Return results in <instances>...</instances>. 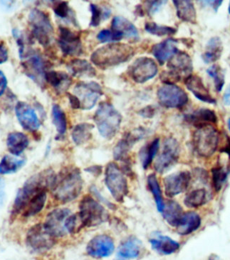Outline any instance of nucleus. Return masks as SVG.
<instances>
[{"mask_svg":"<svg viewBox=\"0 0 230 260\" xmlns=\"http://www.w3.org/2000/svg\"><path fill=\"white\" fill-rule=\"evenodd\" d=\"M159 72L156 61L151 58H138L130 65L128 73L136 83L143 84L156 76Z\"/></svg>","mask_w":230,"mask_h":260,"instance_id":"obj_13","label":"nucleus"},{"mask_svg":"<svg viewBox=\"0 0 230 260\" xmlns=\"http://www.w3.org/2000/svg\"><path fill=\"white\" fill-rule=\"evenodd\" d=\"M8 87V79L3 72L0 70V96L4 94Z\"/></svg>","mask_w":230,"mask_h":260,"instance_id":"obj_55","label":"nucleus"},{"mask_svg":"<svg viewBox=\"0 0 230 260\" xmlns=\"http://www.w3.org/2000/svg\"><path fill=\"white\" fill-rule=\"evenodd\" d=\"M79 215L84 226L92 228L106 222L109 215L100 203L91 196H85L80 203Z\"/></svg>","mask_w":230,"mask_h":260,"instance_id":"obj_8","label":"nucleus"},{"mask_svg":"<svg viewBox=\"0 0 230 260\" xmlns=\"http://www.w3.org/2000/svg\"><path fill=\"white\" fill-rule=\"evenodd\" d=\"M191 175L189 172L182 171L168 175L163 180L165 194L170 198L184 192L190 183Z\"/></svg>","mask_w":230,"mask_h":260,"instance_id":"obj_19","label":"nucleus"},{"mask_svg":"<svg viewBox=\"0 0 230 260\" xmlns=\"http://www.w3.org/2000/svg\"><path fill=\"white\" fill-rule=\"evenodd\" d=\"M52 122L55 126L58 136L60 138L66 134L67 129V119L64 110L59 105L54 104L52 110Z\"/></svg>","mask_w":230,"mask_h":260,"instance_id":"obj_38","label":"nucleus"},{"mask_svg":"<svg viewBox=\"0 0 230 260\" xmlns=\"http://www.w3.org/2000/svg\"><path fill=\"white\" fill-rule=\"evenodd\" d=\"M170 71L173 72L180 79L187 78L192 75L193 61L189 54L182 51H178L167 64Z\"/></svg>","mask_w":230,"mask_h":260,"instance_id":"obj_21","label":"nucleus"},{"mask_svg":"<svg viewBox=\"0 0 230 260\" xmlns=\"http://www.w3.org/2000/svg\"><path fill=\"white\" fill-rule=\"evenodd\" d=\"M147 134V130L142 127L137 128L126 133L114 147V159L123 161L128 160V155L133 146L136 145V142L145 138Z\"/></svg>","mask_w":230,"mask_h":260,"instance_id":"obj_17","label":"nucleus"},{"mask_svg":"<svg viewBox=\"0 0 230 260\" xmlns=\"http://www.w3.org/2000/svg\"><path fill=\"white\" fill-rule=\"evenodd\" d=\"M24 159L5 155L0 161V175H10L19 171L25 165Z\"/></svg>","mask_w":230,"mask_h":260,"instance_id":"obj_39","label":"nucleus"},{"mask_svg":"<svg viewBox=\"0 0 230 260\" xmlns=\"http://www.w3.org/2000/svg\"><path fill=\"white\" fill-rule=\"evenodd\" d=\"M105 184L113 199L123 203L129 192L128 181L122 170L116 162L107 165L105 170Z\"/></svg>","mask_w":230,"mask_h":260,"instance_id":"obj_7","label":"nucleus"},{"mask_svg":"<svg viewBox=\"0 0 230 260\" xmlns=\"http://www.w3.org/2000/svg\"><path fill=\"white\" fill-rule=\"evenodd\" d=\"M9 58L8 50L4 44L0 43V64L8 61Z\"/></svg>","mask_w":230,"mask_h":260,"instance_id":"obj_54","label":"nucleus"},{"mask_svg":"<svg viewBox=\"0 0 230 260\" xmlns=\"http://www.w3.org/2000/svg\"><path fill=\"white\" fill-rule=\"evenodd\" d=\"M147 186H148L149 190L152 193L154 200L157 206L158 210L161 213H162L164 210L165 203L163 201L162 196V191H161V186H160L159 180L155 174H150L147 179Z\"/></svg>","mask_w":230,"mask_h":260,"instance_id":"obj_40","label":"nucleus"},{"mask_svg":"<svg viewBox=\"0 0 230 260\" xmlns=\"http://www.w3.org/2000/svg\"><path fill=\"white\" fill-rule=\"evenodd\" d=\"M31 35L43 47H48L54 39V28L48 15L38 9L31 10L29 15Z\"/></svg>","mask_w":230,"mask_h":260,"instance_id":"obj_6","label":"nucleus"},{"mask_svg":"<svg viewBox=\"0 0 230 260\" xmlns=\"http://www.w3.org/2000/svg\"><path fill=\"white\" fill-rule=\"evenodd\" d=\"M228 12H229V15H230V3L229 5V8H228Z\"/></svg>","mask_w":230,"mask_h":260,"instance_id":"obj_64","label":"nucleus"},{"mask_svg":"<svg viewBox=\"0 0 230 260\" xmlns=\"http://www.w3.org/2000/svg\"><path fill=\"white\" fill-rule=\"evenodd\" d=\"M185 119L186 122L197 128L217 122V117L215 112L210 109H199L192 114L185 115Z\"/></svg>","mask_w":230,"mask_h":260,"instance_id":"obj_24","label":"nucleus"},{"mask_svg":"<svg viewBox=\"0 0 230 260\" xmlns=\"http://www.w3.org/2000/svg\"><path fill=\"white\" fill-rule=\"evenodd\" d=\"M145 30L152 35L158 37L171 36L176 33L177 29L168 26L159 25L155 22H147L145 25Z\"/></svg>","mask_w":230,"mask_h":260,"instance_id":"obj_42","label":"nucleus"},{"mask_svg":"<svg viewBox=\"0 0 230 260\" xmlns=\"http://www.w3.org/2000/svg\"><path fill=\"white\" fill-rule=\"evenodd\" d=\"M54 13L57 17L61 19H66L70 17V18L76 22L75 19L74 14H71L72 11L68 6L67 2H58L54 5L53 8Z\"/></svg>","mask_w":230,"mask_h":260,"instance_id":"obj_45","label":"nucleus"},{"mask_svg":"<svg viewBox=\"0 0 230 260\" xmlns=\"http://www.w3.org/2000/svg\"><path fill=\"white\" fill-rule=\"evenodd\" d=\"M176 8L177 16L182 22L196 23L197 13L192 1L188 0H173Z\"/></svg>","mask_w":230,"mask_h":260,"instance_id":"obj_31","label":"nucleus"},{"mask_svg":"<svg viewBox=\"0 0 230 260\" xmlns=\"http://www.w3.org/2000/svg\"><path fill=\"white\" fill-rule=\"evenodd\" d=\"M180 155V146L178 142L174 138H168L163 144L162 152L156 159L155 165L156 171L160 174H164L178 161Z\"/></svg>","mask_w":230,"mask_h":260,"instance_id":"obj_12","label":"nucleus"},{"mask_svg":"<svg viewBox=\"0 0 230 260\" xmlns=\"http://www.w3.org/2000/svg\"><path fill=\"white\" fill-rule=\"evenodd\" d=\"M138 115L143 117V118H152L156 115L155 107L151 106V105L144 107L138 112Z\"/></svg>","mask_w":230,"mask_h":260,"instance_id":"obj_50","label":"nucleus"},{"mask_svg":"<svg viewBox=\"0 0 230 260\" xmlns=\"http://www.w3.org/2000/svg\"><path fill=\"white\" fill-rule=\"evenodd\" d=\"M75 95L81 102V109L90 110L98 99L103 95L101 86L96 82H79L73 89Z\"/></svg>","mask_w":230,"mask_h":260,"instance_id":"obj_10","label":"nucleus"},{"mask_svg":"<svg viewBox=\"0 0 230 260\" xmlns=\"http://www.w3.org/2000/svg\"><path fill=\"white\" fill-rule=\"evenodd\" d=\"M15 114L23 129L31 133H36L40 129L41 121L36 111L27 103L18 102L15 106Z\"/></svg>","mask_w":230,"mask_h":260,"instance_id":"obj_18","label":"nucleus"},{"mask_svg":"<svg viewBox=\"0 0 230 260\" xmlns=\"http://www.w3.org/2000/svg\"><path fill=\"white\" fill-rule=\"evenodd\" d=\"M29 145V140L25 134L19 132L10 133L7 138V147L12 155L19 157Z\"/></svg>","mask_w":230,"mask_h":260,"instance_id":"obj_25","label":"nucleus"},{"mask_svg":"<svg viewBox=\"0 0 230 260\" xmlns=\"http://www.w3.org/2000/svg\"><path fill=\"white\" fill-rule=\"evenodd\" d=\"M185 84L187 89L200 101L211 105H216L217 103L215 98L210 95V93L204 84L203 80L198 75H190L186 78Z\"/></svg>","mask_w":230,"mask_h":260,"instance_id":"obj_22","label":"nucleus"},{"mask_svg":"<svg viewBox=\"0 0 230 260\" xmlns=\"http://www.w3.org/2000/svg\"><path fill=\"white\" fill-rule=\"evenodd\" d=\"M227 126H228V128H229V130L230 131V118L228 119V120H227Z\"/></svg>","mask_w":230,"mask_h":260,"instance_id":"obj_62","label":"nucleus"},{"mask_svg":"<svg viewBox=\"0 0 230 260\" xmlns=\"http://www.w3.org/2000/svg\"><path fill=\"white\" fill-rule=\"evenodd\" d=\"M58 45L65 55H81L82 53V40L80 33L69 28L59 26Z\"/></svg>","mask_w":230,"mask_h":260,"instance_id":"obj_15","label":"nucleus"},{"mask_svg":"<svg viewBox=\"0 0 230 260\" xmlns=\"http://www.w3.org/2000/svg\"><path fill=\"white\" fill-rule=\"evenodd\" d=\"M222 52V40L218 37H214L207 43L206 51L202 54V59L205 64L215 62L220 58Z\"/></svg>","mask_w":230,"mask_h":260,"instance_id":"obj_33","label":"nucleus"},{"mask_svg":"<svg viewBox=\"0 0 230 260\" xmlns=\"http://www.w3.org/2000/svg\"><path fill=\"white\" fill-rule=\"evenodd\" d=\"M150 243L152 248L160 254H173L180 248V244L168 236L157 235L154 238L150 239Z\"/></svg>","mask_w":230,"mask_h":260,"instance_id":"obj_26","label":"nucleus"},{"mask_svg":"<svg viewBox=\"0 0 230 260\" xmlns=\"http://www.w3.org/2000/svg\"><path fill=\"white\" fill-rule=\"evenodd\" d=\"M56 174L53 170H45L29 177L22 188L17 191L12 206V217L22 212L29 200L38 193L47 191L53 185Z\"/></svg>","mask_w":230,"mask_h":260,"instance_id":"obj_2","label":"nucleus"},{"mask_svg":"<svg viewBox=\"0 0 230 260\" xmlns=\"http://www.w3.org/2000/svg\"><path fill=\"white\" fill-rule=\"evenodd\" d=\"M223 103L226 106H230V84L223 96Z\"/></svg>","mask_w":230,"mask_h":260,"instance_id":"obj_58","label":"nucleus"},{"mask_svg":"<svg viewBox=\"0 0 230 260\" xmlns=\"http://www.w3.org/2000/svg\"><path fill=\"white\" fill-rule=\"evenodd\" d=\"M22 63L24 73L40 87L45 85L46 62L36 52H30Z\"/></svg>","mask_w":230,"mask_h":260,"instance_id":"obj_16","label":"nucleus"},{"mask_svg":"<svg viewBox=\"0 0 230 260\" xmlns=\"http://www.w3.org/2000/svg\"><path fill=\"white\" fill-rule=\"evenodd\" d=\"M47 191H43L34 195L29 200L27 206L24 207V210L22 211V215L26 218H29L40 213L45 206L47 199Z\"/></svg>","mask_w":230,"mask_h":260,"instance_id":"obj_35","label":"nucleus"},{"mask_svg":"<svg viewBox=\"0 0 230 260\" xmlns=\"http://www.w3.org/2000/svg\"><path fill=\"white\" fill-rule=\"evenodd\" d=\"M94 126L90 123H81L74 126L71 133V138L76 145L87 143L92 138V130Z\"/></svg>","mask_w":230,"mask_h":260,"instance_id":"obj_36","label":"nucleus"},{"mask_svg":"<svg viewBox=\"0 0 230 260\" xmlns=\"http://www.w3.org/2000/svg\"><path fill=\"white\" fill-rule=\"evenodd\" d=\"M209 260H222L218 256L215 255V254H212L211 256L209 258Z\"/></svg>","mask_w":230,"mask_h":260,"instance_id":"obj_61","label":"nucleus"},{"mask_svg":"<svg viewBox=\"0 0 230 260\" xmlns=\"http://www.w3.org/2000/svg\"><path fill=\"white\" fill-rule=\"evenodd\" d=\"M160 148V140L155 139L149 145L143 147L140 149L139 156L142 166L144 170H147L154 161L156 154H158Z\"/></svg>","mask_w":230,"mask_h":260,"instance_id":"obj_37","label":"nucleus"},{"mask_svg":"<svg viewBox=\"0 0 230 260\" xmlns=\"http://www.w3.org/2000/svg\"><path fill=\"white\" fill-rule=\"evenodd\" d=\"M212 177L214 189L219 191L227 178V172L222 167H216L212 169Z\"/></svg>","mask_w":230,"mask_h":260,"instance_id":"obj_44","label":"nucleus"},{"mask_svg":"<svg viewBox=\"0 0 230 260\" xmlns=\"http://www.w3.org/2000/svg\"><path fill=\"white\" fill-rule=\"evenodd\" d=\"M67 96L72 109L78 110L81 108V102L78 96L72 94L71 93H67Z\"/></svg>","mask_w":230,"mask_h":260,"instance_id":"obj_53","label":"nucleus"},{"mask_svg":"<svg viewBox=\"0 0 230 260\" xmlns=\"http://www.w3.org/2000/svg\"><path fill=\"white\" fill-rule=\"evenodd\" d=\"M207 195L205 189H195L186 195L184 203L189 208H198L207 203Z\"/></svg>","mask_w":230,"mask_h":260,"instance_id":"obj_41","label":"nucleus"},{"mask_svg":"<svg viewBox=\"0 0 230 260\" xmlns=\"http://www.w3.org/2000/svg\"><path fill=\"white\" fill-rule=\"evenodd\" d=\"M116 260H127V259H125V258H122V257H121V256H119V257L118 258V259H117Z\"/></svg>","mask_w":230,"mask_h":260,"instance_id":"obj_63","label":"nucleus"},{"mask_svg":"<svg viewBox=\"0 0 230 260\" xmlns=\"http://www.w3.org/2000/svg\"><path fill=\"white\" fill-rule=\"evenodd\" d=\"M124 35L116 31H110L109 29H103L97 35V39L103 43L106 42H119L124 38Z\"/></svg>","mask_w":230,"mask_h":260,"instance_id":"obj_47","label":"nucleus"},{"mask_svg":"<svg viewBox=\"0 0 230 260\" xmlns=\"http://www.w3.org/2000/svg\"><path fill=\"white\" fill-rule=\"evenodd\" d=\"M202 5L204 6H208L213 9L214 11L217 12L218 11L219 7L222 5L223 1L222 0H213V1H200Z\"/></svg>","mask_w":230,"mask_h":260,"instance_id":"obj_52","label":"nucleus"},{"mask_svg":"<svg viewBox=\"0 0 230 260\" xmlns=\"http://www.w3.org/2000/svg\"><path fill=\"white\" fill-rule=\"evenodd\" d=\"M45 81L58 93L64 92L71 85L72 80L67 74L63 72L48 71L46 72Z\"/></svg>","mask_w":230,"mask_h":260,"instance_id":"obj_29","label":"nucleus"},{"mask_svg":"<svg viewBox=\"0 0 230 260\" xmlns=\"http://www.w3.org/2000/svg\"><path fill=\"white\" fill-rule=\"evenodd\" d=\"M70 214L71 211L67 208H58L52 211L46 217L43 224L46 231L54 238L67 235L65 223Z\"/></svg>","mask_w":230,"mask_h":260,"instance_id":"obj_14","label":"nucleus"},{"mask_svg":"<svg viewBox=\"0 0 230 260\" xmlns=\"http://www.w3.org/2000/svg\"><path fill=\"white\" fill-rule=\"evenodd\" d=\"M83 185L80 170L75 167H66L56 175L51 191L59 203H71L80 196Z\"/></svg>","mask_w":230,"mask_h":260,"instance_id":"obj_1","label":"nucleus"},{"mask_svg":"<svg viewBox=\"0 0 230 260\" xmlns=\"http://www.w3.org/2000/svg\"><path fill=\"white\" fill-rule=\"evenodd\" d=\"M134 54V50L129 45L112 43L99 47L91 54V60L101 69L111 68L126 62Z\"/></svg>","mask_w":230,"mask_h":260,"instance_id":"obj_3","label":"nucleus"},{"mask_svg":"<svg viewBox=\"0 0 230 260\" xmlns=\"http://www.w3.org/2000/svg\"><path fill=\"white\" fill-rule=\"evenodd\" d=\"M177 44H178L177 40L173 38H168L162 42L154 45L152 53L160 64H164L167 61H169L178 52Z\"/></svg>","mask_w":230,"mask_h":260,"instance_id":"obj_23","label":"nucleus"},{"mask_svg":"<svg viewBox=\"0 0 230 260\" xmlns=\"http://www.w3.org/2000/svg\"><path fill=\"white\" fill-rule=\"evenodd\" d=\"M26 242L35 252H43L55 245L56 238L46 231L43 224H36L28 230Z\"/></svg>","mask_w":230,"mask_h":260,"instance_id":"obj_11","label":"nucleus"},{"mask_svg":"<svg viewBox=\"0 0 230 260\" xmlns=\"http://www.w3.org/2000/svg\"><path fill=\"white\" fill-rule=\"evenodd\" d=\"M193 146L200 157L208 158L215 153L218 147L219 132L212 124L197 128L193 135Z\"/></svg>","mask_w":230,"mask_h":260,"instance_id":"obj_5","label":"nucleus"},{"mask_svg":"<svg viewBox=\"0 0 230 260\" xmlns=\"http://www.w3.org/2000/svg\"><path fill=\"white\" fill-rule=\"evenodd\" d=\"M5 198V182L3 178H0V203L4 202Z\"/></svg>","mask_w":230,"mask_h":260,"instance_id":"obj_57","label":"nucleus"},{"mask_svg":"<svg viewBox=\"0 0 230 260\" xmlns=\"http://www.w3.org/2000/svg\"><path fill=\"white\" fill-rule=\"evenodd\" d=\"M66 68L73 77L91 78L96 75V70L86 59H72L66 65Z\"/></svg>","mask_w":230,"mask_h":260,"instance_id":"obj_27","label":"nucleus"},{"mask_svg":"<svg viewBox=\"0 0 230 260\" xmlns=\"http://www.w3.org/2000/svg\"><path fill=\"white\" fill-rule=\"evenodd\" d=\"M207 73L208 74L209 76L213 79L216 91L217 92H220L225 82L222 68L218 65H212L207 70Z\"/></svg>","mask_w":230,"mask_h":260,"instance_id":"obj_43","label":"nucleus"},{"mask_svg":"<svg viewBox=\"0 0 230 260\" xmlns=\"http://www.w3.org/2000/svg\"><path fill=\"white\" fill-rule=\"evenodd\" d=\"M136 12L137 14H138V15L141 16V17H143V8H142V7L140 6V5H138V6L136 7Z\"/></svg>","mask_w":230,"mask_h":260,"instance_id":"obj_60","label":"nucleus"},{"mask_svg":"<svg viewBox=\"0 0 230 260\" xmlns=\"http://www.w3.org/2000/svg\"><path fill=\"white\" fill-rule=\"evenodd\" d=\"M142 243L136 237H131L123 242L119 248L118 254L125 259H135L139 256Z\"/></svg>","mask_w":230,"mask_h":260,"instance_id":"obj_34","label":"nucleus"},{"mask_svg":"<svg viewBox=\"0 0 230 260\" xmlns=\"http://www.w3.org/2000/svg\"><path fill=\"white\" fill-rule=\"evenodd\" d=\"M115 245L112 237L106 235H96L89 241L87 247L89 255L94 258H103L113 254Z\"/></svg>","mask_w":230,"mask_h":260,"instance_id":"obj_20","label":"nucleus"},{"mask_svg":"<svg viewBox=\"0 0 230 260\" xmlns=\"http://www.w3.org/2000/svg\"><path fill=\"white\" fill-rule=\"evenodd\" d=\"M148 3V8H147V12L149 15H154L159 11L160 9L162 8L163 5H166L167 1H150Z\"/></svg>","mask_w":230,"mask_h":260,"instance_id":"obj_49","label":"nucleus"},{"mask_svg":"<svg viewBox=\"0 0 230 260\" xmlns=\"http://www.w3.org/2000/svg\"><path fill=\"white\" fill-rule=\"evenodd\" d=\"M221 152H224L227 154L229 159H230V138L229 137L226 136V143L223 148L221 149Z\"/></svg>","mask_w":230,"mask_h":260,"instance_id":"obj_59","label":"nucleus"},{"mask_svg":"<svg viewBox=\"0 0 230 260\" xmlns=\"http://www.w3.org/2000/svg\"><path fill=\"white\" fill-rule=\"evenodd\" d=\"M86 171L94 175V176H98V175L101 174L102 167L98 166V165H94V166H91L86 169Z\"/></svg>","mask_w":230,"mask_h":260,"instance_id":"obj_56","label":"nucleus"},{"mask_svg":"<svg viewBox=\"0 0 230 260\" xmlns=\"http://www.w3.org/2000/svg\"><path fill=\"white\" fill-rule=\"evenodd\" d=\"M90 189L92 194H94V196L97 198L98 201H101L102 203H104V205H107V206L110 209H113L114 207H115V205H114L113 204L110 203L109 201H108V200L102 197V195L100 194L99 191L98 190L97 188L94 187V186H92Z\"/></svg>","mask_w":230,"mask_h":260,"instance_id":"obj_51","label":"nucleus"},{"mask_svg":"<svg viewBox=\"0 0 230 260\" xmlns=\"http://www.w3.org/2000/svg\"><path fill=\"white\" fill-rule=\"evenodd\" d=\"M159 103L166 108H181L188 103V95L175 84H165L157 92Z\"/></svg>","mask_w":230,"mask_h":260,"instance_id":"obj_9","label":"nucleus"},{"mask_svg":"<svg viewBox=\"0 0 230 260\" xmlns=\"http://www.w3.org/2000/svg\"><path fill=\"white\" fill-rule=\"evenodd\" d=\"M162 214L163 218L168 224L177 228L181 220L184 212L180 204L174 200H170L165 205Z\"/></svg>","mask_w":230,"mask_h":260,"instance_id":"obj_32","label":"nucleus"},{"mask_svg":"<svg viewBox=\"0 0 230 260\" xmlns=\"http://www.w3.org/2000/svg\"><path fill=\"white\" fill-rule=\"evenodd\" d=\"M65 226L67 230V233L69 234L79 233L82 228H84L79 214H70L66 219Z\"/></svg>","mask_w":230,"mask_h":260,"instance_id":"obj_46","label":"nucleus"},{"mask_svg":"<svg viewBox=\"0 0 230 260\" xmlns=\"http://www.w3.org/2000/svg\"><path fill=\"white\" fill-rule=\"evenodd\" d=\"M111 29L113 31L121 32L126 38L134 40L139 39V33L136 26L125 17L120 16L114 17L112 20Z\"/></svg>","mask_w":230,"mask_h":260,"instance_id":"obj_30","label":"nucleus"},{"mask_svg":"<svg viewBox=\"0 0 230 260\" xmlns=\"http://www.w3.org/2000/svg\"><path fill=\"white\" fill-rule=\"evenodd\" d=\"M90 10L91 12L90 27H98L103 19L105 20V9L103 10L98 5L91 3L90 5Z\"/></svg>","mask_w":230,"mask_h":260,"instance_id":"obj_48","label":"nucleus"},{"mask_svg":"<svg viewBox=\"0 0 230 260\" xmlns=\"http://www.w3.org/2000/svg\"><path fill=\"white\" fill-rule=\"evenodd\" d=\"M201 225V218L195 212H187L184 213L181 220L177 226V233L185 236L194 233Z\"/></svg>","mask_w":230,"mask_h":260,"instance_id":"obj_28","label":"nucleus"},{"mask_svg":"<svg viewBox=\"0 0 230 260\" xmlns=\"http://www.w3.org/2000/svg\"><path fill=\"white\" fill-rule=\"evenodd\" d=\"M94 120L100 135L106 140H111L120 129L122 115L111 104L103 102L99 104Z\"/></svg>","mask_w":230,"mask_h":260,"instance_id":"obj_4","label":"nucleus"}]
</instances>
